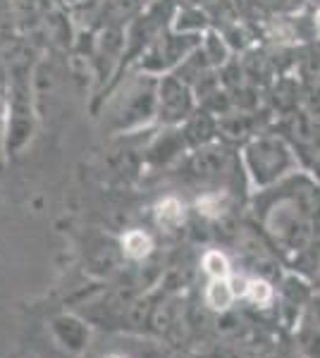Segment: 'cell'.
<instances>
[{
	"instance_id": "6da1fadb",
	"label": "cell",
	"mask_w": 320,
	"mask_h": 358,
	"mask_svg": "<svg viewBox=\"0 0 320 358\" xmlns=\"http://www.w3.org/2000/svg\"><path fill=\"white\" fill-rule=\"evenodd\" d=\"M253 215L260 234L289 263L320 241V182L308 170L256 192Z\"/></svg>"
},
{
	"instance_id": "7a4b0ae2",
	"label": "cell",
	"mask_w": 320,
	"mask_h": 358,
	"mask_svg": "<svg viewBox=\"0 0 320 358\" xmlns=\"http://www.w3.org/2000/svg\"><path fill=\"white\" fill-rule=\"evenodd\" d=\"M242 165L253 192H263L299 172L301 155L277 129H263L244 143Z\"/></svg>"
},
{
	"instance_id": "3957f363",
	"label": "cell",
	"mask_w": 320,
	"mask_h": 358,
	"mask_svg": "<svg viewBox=\"0 0 320 358\" xmlns=\"http://www.w3.org/2000/svg\"><path fill=\"white\" fill-rule=\"evenodd\" d=\"M275 129L296 148L301 160H306L320 148V113L306 106H299L296 110L277 117Z\"/></svg>"
},
{
	"instance_id": "277c9868",
	"label": "cell",
	"mask_w": 320,
	"mask_h": 358,
	"mask_svg": "<svg viewBox=\"0 0 320 358\" xmlns=\"http://www.w3.org/2000/svg\"><path fill=\"white\" fill-rule=\"evenodd\" d=\"M194 113V94L189 84L177 77H167L158 84V115L167 124L189 120Z\"/></svg>"
},
{
	"instance_id": "5b68a950",
	"label": "cell",
	"mask_w": 320,
	"mask_h": 358,
	"mask_svg": "<svg viewBox=\"0 0 320 358\" xmlns=\"http://www.w3.org/2000/svg\"><path fill=\"white\" fill-rule=\"evenodd\" d=\"M218 129L232 141L246 143L249 138L263 131V113L258 110H230L223 117H218Z\"/></svg>"
},
{
	"instance_id": "8992f818",
	"label": "cell",
	"mask_w": 320,
	"mask_h": 358,
	"mask_svg": "<svg viewBox=\"0 0 320 358\" xmlns=\"http://www.w3.org/2000/svg\"><path fill=\"white\" fill-rule=\"evenodd\" d=\"M270 106L277 110V117H282V115L304 106V89H301V82L289 79V77L277 79L270 91Z\"/></svg>"
},
{
	"instance_id": "52a82bcc",
	"label": "cell",
	"mask_w": 320,
	"mask_h": 358,
	"mask_svg": "<svg viewBox=\"0 0 320 358\" xmlns=\"http://www.w3.org/2000/svg\"><path fill=\"white\" fill-rule=\"evenodd\" d=\"M311 282L304 280L301 275H287L282 277L280 282V299L282 303L287 306L289 310H301L306 308L308 301L313 299V292H311Z\"/></svg>"
},
{
	"instance_id": "ba28073f",
	"label": "cell",
	"mask_w": 320,
	"mask_h": 358,
	"mask_svg": "<svg viewBox=\"0 0 320 358\" xmlns=\"http://www.w3.org/2000/svg\"><path fill=\"white\" fill-rule=\"evenodd\" d=\"M232 163V153L220 143H206L201 151L196 153V170L203 175H220Z\"/></svg>"
},
{
	"instance_id": "9c48e42d",
	"label": "cell",
	"mask_w": 320,
	"mask_h": 358,
	"mask_svg": "<svg viewBox=\"0 0 320 358\" xmlns=\"http://www.w3.org/2000/svg\"><path fill=\"white\" fill-rule=\"evenodd\" d=\"M215 131H220L218 129V120H215L208 110H199V113L189 115L184 134H187L194 143H199V146H206V143H211Z\"/></svg>"
},
{
	"instance_id": "30bf717a",
	"label": "cell",
	"mask_w": 320,
	"mask_h": 358,
	"mask_svg": "<svg viewBox=\"0 0 320 358\" xmlns=\"http://www.w3.org/2000/svg\"><path fill=\"white\" fill-rule=\"evenodd\" d=\"M235 301H237V294H235V289H232L230 277L208 282V287H206V303L211 306L213 310H218V313H227Z\"/></svg>"
},
{
	"instance_id": "8fae6325",
	"label": "cell",
	"mask_w": 320,
	"mask_h": 358,
	"mask_svg": "<svg viewBox=\"0 0 320 358\" xmlns=\"http://www.w3.org/2000/svg\"><path fill=\"white\" fill-rule=\"evenodd\" d=\"M296 344H299L304 358H320V325L308 317H301L299 332H296Z\"/></svg>"
},
{
	"instance_id": "7c38bea8",
	"label": "cell",
	"mask_w": 320,
	"mask_h": 358,
	"mask_svg": "<svg viewBox=\"0 0 320 358\" xmlns=\"http://www.w3.org/2000/svg\"><path fill=\"white\" fill-rule=\"evenodd\" d=\"M155 220L162 229H167V232H172V229H177L179 224L184 222V206L182 201L177 199H165L160 201L158 208H155Z\"/></svg>"
},
{
	"instance_id": "4fadbf2b",
	"label": "cell",
	"mask_w": 320,
	"mask_h": 358,
	"mask_svg": "<svg viewBox=\"0 0 320 358\" xmlns=\"http://www.w3.org/2000/svg\"><path fill=\"white\" fill-rule=\"evenodd\" d=\"M253 306H258V308H267V306L275 303L277 299V292H275V285H272L270 280H265V277H251L249 280V289H246V296Z\"/></svg>"
},
{
	"instance_id": "5bb4252c",
	"label": "cell",
	"mask_w": 320,
	"mask_h": 358,
	"mask_svg": "<svg viewBox=\"0 0 320 358\" xmlns=\"http://www.w3.org/2000/svg\"><path fill=\"white\" fill-rule=\"evenodd\" d=\"M122 246H125V253L130 258H146L151 253V248H153V241H151V236L146 232H141V229H132V232L125 234V239H122Z\"/></svg>"
},
{
	"instance_id": "9a60e30c",
	"label": "cell",
	"mask_w": 320,
	"mask_h": 358,
	"mask_svg": "<svg viewBox=\"0 0 320 358\" xmlns=\"http://www.w3.org/2000/svg\"><path fill=\"white\" fill-rule=\"evenodd\" d=\"M203 273H206L211 280H223V277H230L232 275V268H230V261L223 251H206L203 253Z\"/></svg>"
},
{
	"instance_id": "2e32d148",
	"label": "cell",
	"mask_w": 320,
	"mask_h": 358,
	"mask_svg": "<svg viewBox=\"0 0 320 358\" xmlns=\"http://www.w3.org/2000/svg\"><path fill=\"white\" fill-rule=\"evenodd\" d=\"M199 213L206 217H223L227 210V196L220 192H211L199 199Z\"/></svg>"
},
{
	"instance_id": "e0dca14e",
	"label": "cell",
	"mask_w": 320,
	"mask_h": 358,
	"mask_svg": "<svg viewBox=\"0 0 320 358\" xmlns=\"http://www.w3.org/2000/svg\"><path fill=\"white\" fill-rule=\"evenodd\" d=\"M306 170L311 172V175L320 182V148H318L316 153H311V155L306 158Z\"/></svg>"
},
{
	"instance_id": "ac0fdd59",
	"label": "cell",
	"mask_w": 320,
	"mask_h": 358,
	"mask_svg": "<svg viewBox=\"0 0 320 358\" xmlns=\"http://www.w3.org/2000/svg\"><path fill=\"white\" fill-rule=\"evenodd\" d=\"M311 24H313V36H316V41H320V5L316 8V13H313Z\"/></svg>"
},
{
	"instance_id": "d6986e66",
	"label": "cell",
	"mask_w": 320,
	"mask_h": 358,
	"mask_svg": "<svg viewBox=\"0 0 320 358\" xmlns=\"http://www.w3.org/2000/svg\"><path fill=\"white\" fill-rule=\"evenodd\" d=\"M110 358H120V356H110Z\"/></svg>"
}]
</instances>
